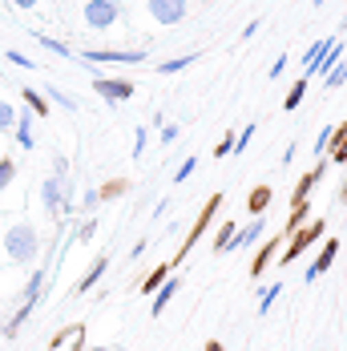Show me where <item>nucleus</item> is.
<instances>
[{"mask_svg": "<svg viewBox=\"0 0 347 351\" xmlns=\"http://www.w3.org/2000/svg\"><path fill=\"white\" fill-rule=\"evenodd\" d=\"M235 234H239V226H235V222H222V230H218V239H214V250H218V254H222V250H230Z\"/></svg>", "mask_w": 347, "mask_h": 351, "instance_id": "18", "label": "nucleus"}, {"mask_svg": "<svg viewBox=\"0 0 347 351\" xmlns=\"http://www.w3.org/2000/svg\"><path fill=\"white\" fill-rule=\"evenodd\" d=\"M166 279H170V267H158V271H154V275H149V279L138 287V291H145V295H149V291H158V287H162Z\"/></svg>", "mask_w": 347, "mask_h": 351, "instance_id": "22", "label": "nucleus"}, {"mask_svg": "<svg viewBox=\"0 0 347 351\" xmlns=\"http://www.w3.org/2000/svg\"><path fill=\"white\" fill-rule=\"evenodd\" d=\"M194 61H198L194 53H190V57H174V61H158V73H162V77H166V73H182V69H190Z\"/></svg>", "mask_w": 347, "mask_h": 351, "instance_id": "17", "label": "nucleus"}, {"mask_svg": "<svg viewBox=\"0 0 347 351\" xmlns=\"http://www.w3.org/2000/svg\"><path fill=\"white\" fill-rule=\"evenodd\" d=\"M254 130H259V125H246V130H243V138H235V154H243L246 145H250V138H254Z\"/></svg>", "mask_w": 347, "mask_h": 351, "instance_id": "31", "label": "nucleus"}, {"mask_svg": "<svg viewBox=\"0 0 347 351\" xmlns=\"http://www.w3.org/2000/svg\"><path fill=\"white\" fill-rule=\"evenodd\" d=\"M194 166H198V158H186V162L178 166V174H174V182H186V178L194 174Z\"/></svg>", "mask_w": 347, "mask_h": 351, "instance_id": "30", "label": "nucleus"}, {"mask_svg": "<svg viewBox=\"0 0 347 351\" xmlns=\"http://www.w3.org/2000/svg\"><path fill=\"white\" fill-rule=\"evenodd\" d=\"M45 93H49V97H53L57 106H65V109H77V106H73V97H69V93H61V89H45Z\"/></svg>", "mask_w": 347, "mask_h": 351, "instance_id": "33", "label": "nucleus"}, {"mask_svg": "<svg viewBox=\"0 0 347 351\" xmlns=\"http://www.w3.org/2000/svg\"><path fill=\"white\" fill-rule=\"evenodd\" d=\"M202 351H226V348H222L218 339H210V343H206V348H202Z\"/></svg>", "mask_w": 347, "mask_h": 351, "instance_id": "41", "label": "nucleus"}, {"mask_svg": "<svg viewBox=\"0 0 347 351\" xmlns=\"http://www.w3.org/2000/svg\"><path fill=\"white\" fill-rule=\"evenodd\" d=\"M287 61H291V57H278V61H275V65H271V77H278V73H283V69H287Z\"/></svg>", "mask_w": 347, "mask_h": 351, "instance_id": "39", "label": "nucleus"}, {"mask_svg": "<svg viewBox=\"0 0 347 351\" xmlns=\"http://www.w3.org/2000/svg\"><path fill=\"white\" fill-rule=\"evenodd\" d=\"M33 36L40 40V45H45V49H49V53H57V57H69V45H65V40H53V36L36 33V29H33Z\"/></svg>", "mask_w": 347, "mask_h": 351, "instance_id": "21", "label": "nucleus"}, {"mask_svg": "<svg viewBox=\"0 0 347 351\" xmlns=\"http://www.w3.org/2000/svg\"><path fill=\"white\" fill-rule=\"evenodd\" d=\"M81 21H85V29H113L117 21H121V4L117 0H85V8H81Z\"/></svg>", "mask_w": 347, "mask_h": 351, "instance_id": "2", "label": "nucleus"}, {"mask_svg": "<svg viewBox=\"0 0 347 351\" xmlns=\"http://www.w3.org/2000/svg\"><path fill=\"white\" fill-rule=\"evenodd\" d=\"M278 246H283V239H271V243H267L263 250H259V254H254V263H250V275H254V279H259V275L271 267V254H275Z\"/></svg>", "mask_w": 347, "mask_h": 351, "instance_id": "13", "label": "nucleus"}, {"mask_svg": "<svg viewBox=\"0 0 347 351\" xmlns=\"http://www.w3.org/2000/svg\"><path fill=\"white\" fill-rule=\"evenodd\" d=\"M259 234H263V222H250L243 234H235V243H230V246H250L254 239H259Z\"/></svg>", "mask_w": 347, "mask_h": 351, "instance_id": "23", "label": "nucleus"}, {"mask_svg": "<svg viewBox=\"0 0 347 351\" xmlns=\"http://www.w3.org/2000/svg\"><path fill=\"white\" fill-rule=\"evenodd\" d=\"M8 4H12V8H36L40 0H8Z\"/></svg>", "mask_w": 347, "mask_h": 351, "instance_id": "40", "label": "nucleus"}, {"mask_svg": "<svg viewBox=\"0 0 347 351\" xmlns=\"http://www.w3.org/2000/svg\"><path fill=\"white\" fill-rule=\"evenodd\" d=\"M311 4H323V0H311Z\"/></svg>", "mask_w": 347, "mask_h": 351, "instance_id": "44", "label": "nucleus"}, {"mask_svg": "<svg viewBox=\"0 0 347 351\" xmlns=\"http://www.w3.org/2000/svg\"><path fill=\"white\" fill-rule=\"evenodd\" d=\"M178 287H182V282L170 275V279H166V287H158V291H154V307H149L154 315H162V311H166V303H170L174 295H178Z\"/></svg>", "mask_w": 347, "mask_h": 351, "instance_id": "12", "label": "nucleus"}, {"mask_svg": "<svg viewBox=\"0 0 347 351\" xmlns=\"http://www.w3.org/2000/svg\"><path fill=\"white\" fill-rule=\"evenodd\" d=\"M21 93H25V101H29V109H36V113H40V117H45V113H49V101H45V97H40V93H36L33 85H29V89H21Z\"/></svg>", "mask_w": 347, "mask_h": 351, "instance_id": "25", "label": "nucleus"}, {"mask_svg": "<svg viewBox=\"0 0 347 351\" xmlns=\"http://www.w3.org/2000/svg\"><path fill=\"white\" fill-rule=\"evenodd\" d=\"M344 53H347V49H344V40H331V49H327V53L319 57V65H315V69L307 73V81H311L315 73H331L335 65H339V61H344Z\"/></svg>", "mask_w": 347, "mask_h": 351, "instance_id": "10", "label": "nucleus"}, {"mask_svg": "<svg viewBox=\"0 0 347 351\" xmlns=\"http://www.w3.org/2000/svg\"><path fill=\"white\" fill-rule=\"evenodd\" d=\"M40 287H45V275L36 271L33 279H29V287H25V303H36V299H40Z\"/></svg>", "mask_w": 347, "mask_h": 351, "instance_id": "28", "label": "nucleus"}, {"mask_svg": "<svg viewBox=\"0 0 347 351\" xmlns=\"http://www.w3.org/2000/svg\"><path fill=\"white\" fill-rule=\"evenodd\" d=\"M12 178H16V162H12V158H0V194L8 190Z\"/></svg>", "mask_w": 347, "mask_h": 351, "instance_id": "26", "label": "nucleus"}, {"mask_svg": "<svg viewBox=\"0 0 347 351\" xmlns=\"http://www.w3.org/2000/svg\"><path fill=\"white\" fill-rule=\"evenodd\" d=\"M93 234H97V222H93V218H89V222H85V226H81V230H77V239H81V243H89V239H93Z\"/></svg>", "mask_w": 347, "mask_h": 351, "instance_id": "36", "label": "nucleus"}, {"mask_svg": "<svg viewBox=\"0 0 347 351\" xmlns=\"http://www.w3.org/2000/svg\"><path fill=\"white\" fill-rule=\"evenodd\" d=\"M331 40H335V36H331ZM331 40H315L311 49H307V57H303V65H307V73H311L315 65H319V57H323V53L331 49Z\"/></svg>", "mask_w": 347, "mask_h": 351, "instance_id": "19", "label": "nucleus"}, {"mask_svg": "<svg viewBox=\"0 0 347 351\" xmlns=\"http://www.w3.org/2000/svg\"><path fill=\"white\" fill-rule=\"evenodd\" d=\"M230 149H235V138L226 134V138H222V141H218V145H214V158H226Z\"/></svg>", "mask_w": 347, "mask_h": 351, "instance_id": "35", "label": "nucleus"}, {"mask_svg": "<svg viewBox=\"0 0 347 351\" xmlns=\"http://www.w3.org/2000/svg\"><path fill=\"white\" fill-rule=\"evenodd\" d=\"M339 202H347V186H344V190H339Z\"/></svg>", "mask_w": 347, "mask_h": 351, "instance_id": "42", "label": "nucleus"}, {"mask_svg": "<svg viewBox=\"0 0 347 351\" xmlns=\"http://www.w3.org/2000/svg\"><path fill=\"white\" fill-rule=\"evenodd\" d=\"M303 93H307V77H303V81H295V89L287 93V101H283V109H291V113H295V109L303 106Z\"/></svg>", "mask_w": 347, "mask_h": 351, "instance_id": "20", "label": "nucleus"}, {"mask_svg": "<svg viewBox=\"0 0 347 351\" xmlns=\"http://www.w3.org/2000/svg\"><path fill=\"white\" fill-rule=\"evenodd\" d=\"M85 61H105V65H138L145 61V49H85Z\"/></svg>", "mask_w": 347, "mask_h": 351, "instance_id": "5", "label": "nucleus"}, {"mask_svg": "<svg viewBox=\"0 0 347 351\" xmlns=\"http://www.w3.org/2000/svg\"><path fill=\"white\" fill-rule=\"evenodd\" d=\"M178 134H182L178 125H162V145H170V141H178Z\"/></svg>", "mask_w": 347, "mask_h": 351, "instance_id": "37", "label": "nucleus"}, {"mask_svg": "<svg viewBox=\"0 0 347 351\" xmlns=\"http://www.w3.org/2000/svg\"><path fill=\"white\" fill-rule=\"evenodd\" d=\"M335 254H339V239H327V246L319 250V258H315L311 267H307V282H315L323 271H331V263H335Z\"/></svg>", "mask_w": 347, "mask_h": 351, "instance_id": "8", "label": "nucleus"}, {"mask_svg": "<svg viewBox=\"0 0 347 351\" xmlns=\"http://www.w3.org/2000/svg\"><path fill=\"white\" fill-rule=\"evenodd\" d=\"M93 89L101 93L105 101H130V97L138 93L130 81H117V77H97V81H93Z\"/></svg>", "mask_w": 347, "mask_h": 351, "instance_id": "6", "label": "nucleus"}, {"mask_svg": "<svg viewBox=\"0 0 347 351\" xmlns=\"http://www.w3.org/2000/svg\"><path fill=\"white\" fill-rule=\"evenodd\" d=\"M307 218H311V206H307V202L291 206V222H287V239H291L295 230H303V226H307Z\"/></svg>", "mask_w": 347, "mask_h": 351, "instance_id": "16", "label": "nucleus"}, {"mask_svg": "<svg viewBox=\"0 0 347 351\" xmlns=\"http://www.w3.org/2000/svg\"><path fill=\"white\" fill-rule=\"evenodd\" d=\"M278 295H283V282H275V287H267V295H263V303H259V311H263V315H267V311L275 307V299H278Z\"/></svg>", "mask_w": 347, "mask_h": 351, "instance_id": "29", "label": "nucleus"}, {"mask_svg": "<svg viewBox=\"0 0 347 351\" xmlns=\"http://www.w3.org/2000/svg\"><path fill=\"white\" fill-rule=\"evenodd\" d=\"M145 8H149L154 25L170 29V25H178V21H186V12H190V0H145Z\"/></svg>", "mask_w": 347, "mask_h": 351, "instance_id": "3", "label": "nucleus"}, {"mask_svg": "<svg viewBox=\"0 0 347 351\" xmlns=\"http://www.w3.org/2000/svg\"><path fill=\"white\" fill-rule=\"evenodd\" d=\"M323 170H327V162H319L315 170H307V174L299 178V186L291 190V206H299V202H307V194H311V186H315V182L323 178Z\"/></svg>", "mask_w": 347, "mask_h": 351, "instance_id": "9", "label": "nucleus"}, {"mask_svg": "<svg viewBox=\"0 0 347 351\" xmlns=\"http://www.w3.org/2000/svg\"><path fill=\"white\" fill-rule=\"evenodd\" d=\"M16 141L25 145V149H33L36 138H33V113H16Z\"/></svg>", "mask_w": 347, "mask_h": 351, "instance_id": "14", "label": "nucleus"}, {"mask_svg": "<svg viewBox=\"0 0 347 351\" xmlns=\"http://www.w3.org/2000/svg\"><path fill=\"white\" fill-rule=\"evenodd\" d=\"M347 81V53H344V61H339V65H335V69L327 73V89H339V85H344Z\"/></svg>", "mask_w": 347, "mask_h": 351, "instance_id": "27", "label": "nucleus"}, {"mask_svg": "<svg viewBox=\"0 0 347 351\" xmlns=\"http://www.w3.org/2000/svg\"><path fill=\"white\" fill-rule=\"evenodd\" d=\"M141 145H145V130H138V134H134V158L141 154Z\"/></svg>", "mask_w": 347, "mask_h": 351, "instance_id": "38", "label": "nucleus"}, {"mask_svg": "<svg viewBox=\"0 0 347 351\" xmlns=\"http://www.w3.org/2000/svg\"><path fill=\"white\" fill-rule=\"evenodd\" d=\"M40 202L49 214H61L65 210V190H61V178H45L40 182Z\"/></svg>", "mask_w": 347, "mask_h": 351, "instance_id": "7", "label": "nucleus"}, {"mask_svg": "<svg viewBox=\"0 0 347 351\" xmlns=\"http://www.w3.org/2000/svg\"><path fill=\"white\" fill-rule=\"evenodd\" d=\"M4 254L12 263H33L36 254H40V234H36L33 222H12L4 230Z\"/></svg>", "mask_w": 347, "mask_h": 351, "instance_id": "1", "label": "nucleus"}, {"mask_svg": "<svg viewBox=\"0 0 347 351\" xmlns=\"http://www.w3.org/2000/svg\"><path fill=\"white\" fill-rule=\"evenodd\" d=\"M8 61H16L21 69H36V61H29L25 53H16V49H8Z\"/></svg>", "mask_w": 347, "mask_h": 351, "instance_id": "34", "label": "nucleus"}, {"mask_svg": "<svg viewBox=\"0 0 347 351\" xmlns=\"http://www.w3.org/2000/svg\"><path fill=\"white\" fill-rule=\"evenodd\" d=\"M105 271H109V258H97V263H93V267H89V271H85V279L77 282V287H73V295H85V291H89V287H97V279H101Z\"/></svg>", "mask_w": 347, "mask_h": 351, "instance_id": "11", "label": "nucleus"}, {"mask_svg": "<svg viewBox=\"0 0 347 351\" xmlns=\"http://www.w3.org/2000/svg\"><path fill=\"white\" fill-rule=\"evenodd\" d=\"M121 190H125V182H105V186H101V194H97V198H117Z\"/></svg>", "mask_w": 347, "mask_h": 351, "instance_id": "32", "label": "nucleus"}, {"mask_svg": "<svg viewBox=\"0 0 347 351\" xmlns=\"http://www.w3.org/2000/svg\"><path fill=\"white\" fill-rule=\"evenodd\" d=\"M319 234H323V222H307L303 230H295V234H291V243H287V250L278 254V263H283V267H291V263H295L307 246L319 243Z\"/></svg>", "mask_w": 347, "mask_h": 351, "instance_id": "4", "label": "nucleus"}, {"mask_svg": "<svg viewBox=\"0 0 347 351\" xmlns=\"http://www.w3.org/2000/svg\"><path fill=\"white\" fill-rule=\"evenodd\" d=\"M73 351H85V348H81V343H77V348H73Z\"/></svg>", "mask_w": 347, "mask_h": 351, "instance_id": "43", "label": "nucleus"}, {"mask_svg": "<svg viewBox=\"0 0 347 351\" xmlns=\"http://www.w3.org/2000/svg\"><path fill=\"white\" fill-rule=\"evenodd\" d=\"M8 130H16V109L0 101V134H8Z\"/></svg>", "mask_w": 347, "mask_h": 351, "instance_id": "24", "label": "nucleus"}, {"mask_svg": "<svg viewBox=\"0 0 347 351\" xmlns=\"http://www.w3.org/2000/svg\"><path fill=\"white\" fill-rule=\"evenodd\" d=\"M246 206H250V214H263L271 206V186H254L250 198H246Z\"/></svg>", "mask_w": 347, "mask_h": 351, "instance_id": "15", "label": "nucleus"}]
</instances>
